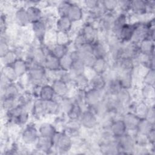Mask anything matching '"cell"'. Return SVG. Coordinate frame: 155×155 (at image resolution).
I'll return each instance as SVG.
<instances>
[{
	"instance_id": "8",
	"label": "cell",
	"mask_w": 155,
	"mask_h": 155,
	"mask_svg": "<svg viewBox=\"0 0 155 155\" xmlns=\"http://www.w3.org/2000/svg\"><path fill=\"white\" fill-rule=\"evenodd\" d=\"M67 16L72 22L78 21L81 19L83 16L82 8L76 4H71Z\"/></svg>"
},
{
	"instance_id": "5",
	"label": "cell",
	"mask_w": 155,
	"mask_h": 155,
	"mask_svg": "<svg viewBox=\"0 0 155 155\" xmlns=\"http://www.w3.org/2000/svg\"><path fill=\"white\" fill-rule=\"evenodd\" d=\"M81 124L88 128H92L94 127L97 124V119L94 114L90 110L86 111L82 113L81 116Z\"/></svg>"
},
{
	"instance_id": "15",
	"label": "cell",
	"mask_w": 155,
	"mask_h": 155,
	"mask_svg": "<svg viewBox=\"0 0 155 155\" xmlns=\"http://www.w3.org/2000/svg\"><path fill=\"white\" fill-rule=\"evenodd\" d=\"M30 22L34 23L39 21L42 18V12L40 8L35 5H30L26 9Z\"/></svg>"
},
{
	"instance_id": "41",
	"label": "cell",
	"mask_w": 155,
	"mask_h": 155,
	"mask_svg": "<svg viewBox=\"0 0 155 155\" xmlns=\"http://www.w3.org/2000/svg\"><path fill=\"white\" fill-rule=\"evenodd\" d=\"M73 104L74 102H73L70 99L67 98H64L62 101L61 104H60V107L62 108L64 112L68 114L71 107H73Z\"/></svg>"
},
{
	"instance_id": "19",
	"label": "cell",
	"mask_w": 155,
	"mask_h": 155,
	"mask_svg": "<svg viewBox=\"0 0 155 155\" xmlns=\"http://www.w3.org/2000/svg\"><path fill=\"white\" fill-rule=\"evenodd\" d=\"M32 24H33L32 28H33V32L35 33V35L39 40H42L44 38V35L45 34V31H46L45 24H44V22H42L41 20Z\"/></svg>"
},
{
	"instance_id": "37",
	"label": "cell",
	"mask_w": 155,
	"mask_h": 155,
	"mask_svg": "<svg viewBox=\"0 0 155 155\" xmlns=\"http://www.w3.org/2000/svg\"><path fill=\"white\" fill-rule=\"evenodd\" d=\"M118 97V101L122 103L127 102L130 100V94L127 90V88H122L116 94Z\"/></svg>"
},
{
	"instance_id": "28",
	"label": "cell",
	"mask_w": 155,
	"mask_h": 155,
	"mask_svg": "<svg viewBox=\"0 0 155 155\" xmlns=\"http://www.w3.org/2000/svg\"><path fill=\"white\" fill-rule=\"evenodd\" d=\"M106 65L107 64L104 58H96L91 67L97 74H102L106 69Z\"/></svg>"
},
{
	"instance_id": "20",
	"label": "cell",
	"mask_w": 155,
	"mask_h": 155,
	"mask_svg": "<svg viewBox=\"0 0 155 155\" xmlns=\"http://www.w3.org/2000/svg\"><path fill=\"white\" fill-rule=\"evenodd\" d=\"M139 51L140 53L150 55L153 54L154 51V45L151 39L148 38H145L142 41H140V46L139 47Z\"/></svg>"
},
{
	"instance_id": "9",
	"label": "cell",
	"mask_w": 155,
	"mask_h": 155,
	"mask_svg": "<svg viewBox=\"0 0 155 155\" xmlns=\"http://www.w3.org/2000/svg\"><path fill=\"white\" fill-rule=\"evenodd\" d=\"M110 129L112 134L116 137L124 134L127 130L126 126L123 120H117L111 122Z\"/></svg>"
},
{
	"instance_id": "1",
	"label": "cell",
	"mask_w": 155,
	"mask_h": 155,
	"mask_svg": "<svg viewBox=\"0 0 155 155\" xmlns=\"http://www.w3.org/2000/svg\"><path fill=\"white\" fill-rule=\"evenodd\" d=\"M28 76L31 81L36 82V85H39V82H41L45 78L44 68L40 64L35 63L34 65L29 67Z\"/></svg>"
},
{
	"instance_id": "13",
	"label": "cell",
	"mask_w": 155,
	"mask_h": 155,
	"mask_svg": "<svg viewBox=\"0 0 155 155\" xmlns=\"http://www.w3.org/2000/svg\"><path fill=\"white\" fill-rule=\"evenodd\" d=\"M140 119L134 113H127L125 116L123 120L125 123L127 129L136 130L137 129V127Z\"/></svg>"
},
{
	"instance_id": "11",
	"label": "cell",
	"mask_w": 155,
	"mask_h": 155,
	"mask_svg": "<svg viewBox=\"0 0 155 155\" xmlns=\"http://www.w3.org/2000/svg\"><path fill=\"white\" fill-rule=\"evenodd\" d=\"M38 131L33 126H27L23 131L22 138L27 143H32L38 139Z\"/></svg>"
},
{
	"instance_id": "26",
	"label": "cell",
	"mask_w": 155,
	"mask_h": 155,
	"mask_svg": "<svg viewBox=\"0 0 155 155\" xmlns=\"http://www.w3.org/2000/svg\"><path fill=\"white\" fill-rule=\"evenodd\" d=\"M2 76L9 82H13L18 77L12 65H5L2 70Z\"/></svg>"
},
{
	"instance_id": "16",
	"label": "cell",
	"mask_w": 155,
	"mask_h": 155,
	"mask_svg": "<svg viewBox=\"0 0 155 155\" xmlns=\"http://www.w3.org/2000/svg\"><path fill=\"white\" fill-rule=\"evenodd\" d=\"M55 95L54 91L51 85H45L41 87L39 97L43 101H50L53 99Z\"/></svg>"
},
{
	"instance_id": "39",
	"label": "cell",
	"mask_w": 155,
	"mask_h": 155,
	"mask_svg": "<svg viewBox=\"0 0 155 155\" xmlns=\"http://www.w3.org/2000/svg\"><path fill=\"white\" fill-rule=\"evenodd\" d=\"M15 97L5 96L4 97V99L2 101V105L4 109H7L8 110L12 109L15 107Z\"/></svg>"
},
{
	"instance_id": "38",
	"label": "cell",
	"mask_w": 155,
	"mask_h": 155,
	"mask_svg": "<svg viewBox=\"0 0 155 155\" xmlns=\"http://www.w3.org/2000/svg\"><path fill=\"white\" fill-rule=\"evenodd\" d=\"M71 4V3L68 1H62L59 4L58 12L60 15V16H67Z\"/></svg>"
},
{
	"instance_id": "2",
	"label": "cell",
	"mask_w": 155,
	"mask_h": 155,
	"mask_svg": "<svg viewBox=\"0 0 155 155\" xmlns=\"http://www.w3.org/2000/svg\"><path fill=\"white\" fill-rule=\"evenodd\" d=\"M53 140L54 144L60 150H68L71 147V139L65 133L56 132L53 137Z\"/></svg>"
},
{
	"instance_id": "18",
	"label": "cell",
	"mask_w": 155,
	"mask_h": 155,
	"mask_svg": "<svg viewBox=\"0 0 155 155\" xmlns=\"http://www.w3.org/2000/svg\"><path fill=\"white\" fill-rule=\"evenodd\" d=\"M18 77L23 75L27 70H28V64L21 59H17L12 65Z\"/></svg>"
},
{
	"instance_id": "3",
	"label": "cell",
	"mask_w": 155,
	"mask_h": 155,
	"mask_svg": "<svg viewBox=\"0 0 155 155\" xmlns=\"http://www.w3.org/2000/svg\"><path fill=\"white\" fill-rule=\"evenodd\" d=\"M139 23H135L133 24H130L126 23L121 28L118 38L124 41H128L132 39L134 31L137 27Z\"/></svg>"
},
{
	"instance_id": "10",
	"label": "cell",
	"mask_w": 155,
	"mask_h": 155,
	"mask_svg": "<svg viewBox=\"0 0 155 155\" xmlns=\"http://www.w3.org/2000/svg\"><path fill=\"white\" fill-rule=\"evenodd\" d=\"M52 87L56 95L59 97H64L68 92V87L67 83L61 79H56L54 81Z\"/></svg>"
},
{
	"instance_id": "25",
	"label": "cell",
	"mask_w": 155,
	"mask_h": 155,
	"mask_svg": "<svg viewBox=\"0 0 155 155\" xmlns=\"http://www.w3.org/2000/svg\"><path fill=\"white\" fill-rule=\"evenodd\" d=\"M91 51L96 58H104L106 51L104 47L99 42L95 41L91 44Z\"/></svg>"
},
{
	"instance_id": "40",
	"label": "cell",
	"mask_w": 155,
	"mask_h": 155,
	"mask_svg": "<svg viewBox=\"0 0 155 155\" xmlns=\"http://www.w3.org/2000/svg\"><path fill=\"white\" fill-rule=\"evenodd\" d=\"M102 6L105 10L108 12L113 11L118 5V1L108 0V1H104L102 2Z\"/></svg>"
},
{
	"instance_id": "34",
	"label": "cell",
	"mask_w": 155,
	"mask_h": 155,
	"mask_svg": "<svg viewBox=\"0 0 155 155\" xmlns=\"http://www.w3.org/2000/svg\"><path fill=\"white\" fill-rule=\"evenodd\" d=\"M75 83L79 90H84L88 84V80L83 74L75 76Z\"/></svg>"
},
{
	"instance_id": "31",
	"label": "cell",
	"mask_w": 155,
	"mask_h": 155,
	"mask_svg": "<svg viewBox=\"0 0 155 155\" xmlns=\"http://www.w3.org/2000/svg\"><path fill=\"white\" fill-rule=\"evenodd\" d=\"M82 113L79 104L75 102H74L73 107H71L67 115L71 120H77L79 117L81 116Z\"/></svg>"
},
{
	"instance_id": "6",
	"label": "cell",
	"mask_w": 155,
	"mask_h": 155,
	"mask_svg": "<svg viewBox=\"0 0 155 155\" xmlns=\"http://www.w3.org/2000/svg\"><path fill=\"white\" fill-rule=\"evenodd\" d=\"M44 63L45 67L50 70L56 71L61 69L59 59L54 56L50 52L45 56Z\"/></svg>"
},
{
	"instance_id": "30",
	"label": "cell",
	"mask_w": 155,
	"mask_h": 155,
	"mask_svg": "<svg viewBox=\"0 0 155 155\" xmlns=\"http://www.w3.org/2000/svg\"><path fill=\"white\" fill-rule=\"evenodd\" d=\"M126 24V17L124 14H120L113 22V29L115 33L118 36L121 28Z\"/></svg>"
},
{
	"instance_id": "22",
	"label": "cell",
	"mask_w": 155,
	"mask_h": 155,
	"mask_svg": "<svg viewBox=\"0 0 155 155\" xmlns=\"http://www.w3.org/2000/svg\"><path fill=\"white\" fill-rule=\"evenodd\" d=\"M53 140L52 138L40 136L38 139V145L41 150H50L53 145Z\"/></svg>"
},
{
	"instance_id": "12",
	"label": "cell",
	"mask_w": 155,
	"mask_h": 155,
	"mask_svg": "<svg viewBox=\"0 0 155 155\" xmlns=\"http://www.w3.org/2000/svg\"><path fill=\"white\" fill-rule=\"evenodd\" d=\"M87 42L89 44H92L95 42V38L97 35L96 28L91 24H87L83 28L82 33Z\"/></svg>"
},
{
	"instance_id": "43",
	"label": "cell",
	"mask_w": 155,
	"mask_h": 155,
	"mask_svg": "<svg viewBox=\"0 0 155 155\" xmlns=\"http://www.w3.org/2000/svg\"><path fill=\"white\" fill-rule=\"evenodd\" d=\"M9 51V50L8 49V45L6 43V42H5V41H3L2 39H1V56H3L5 53H7L8 51Z\"/></svg>"
},
{
	"instance_id": "32",
	"label": "cell",
	"mask_w": 155,
	"mask_h": 155,
	"mask_svg": "<svg viewBox=\"0 0 155 155\" xmlns=\"http://www.w3.org/2000/svg\"><path fill=\"white\" fill-rule=\"evenodd\" d=\"M67 49L65 45L57 44V45H56L50 52L51 54H53L54 56L60 59L61 58H62L63 56H64L67 53Z\"/></svg>"
},
{
	"instance_id": "29",
	"label": "cell",
	"mask_w": 155,
	"mask_h": 155,
	"mask_svg": "<svg viewBox=\"0 0 155 155\" xmlns=\"http://www.w3.org/2000/svg\"><path fill=\"white\" fill-rule=\"evenodd\" d=\"M85 64L81 59L73 61L72 66L70 70L75 75V76L83 74L85 69Z\"/></svg>"
},
{
	"instance_id": "4",
	"label": "cell",
	"mask_w": 155,
	"mask_h": 155,
	"mask_svg": "<svg viewBox=\"0 0 155 155\" xmlns=\"http://www.w3.org/2000/svg\"><path fill=\"white\" fill-rule=\"evenodd\" d=\"M101 91L91 88L87 91L85 92L84 101L88 106L96 105L101 101Z\"/></svg>"
},
{
	"instance_id": "35",
	"label": "cell",
	"mask_w": 155,
	"mask_h": 155,
	"mask_svg": "<svg viewBox=\"0 0 155 155\" xmlns=\"http://www.w3.org/2000/svg\"><path fill=\"white\" fill-rule=\"evenodd\" d=\"M1 58L4 62L5 65H12L18 59L16 53L10 50L2 56Z\"/></svg>"
},
{
	"instance_id": "7",
	"label": "cell",
	"mask_w": 155,
	"mask_h": 155,
	"mask_svg": "<svg viewBox=\"0 0 155 155\" xmlns=\"http://www.w3.org/2000/svg\"><path fill=\"white\" fill-rule=\"evenodd\" d=\"M116 138L119 139L117 142L118 147L122 149V150L128 151L133 148L134 140L130 135L125 133Z\"/></svg>"
},
{
	"instance_id": "27",
	"label": "cell",
	"mask_w": 155,
	"mask_h": 155,
	"mask_svg": "<svg viewBox=\"0 0 155 155\" xmlns=\"http://www.w3.org/2000/svg\"><path fill=\"white\" fill-rule=\"evenodd\" d=\"M59 62L61 69L67 71L70 70L73 62V59L70 54H68V53H67L59 59Z\"/></svg>"
},
{
	"instance_id": "21",
	"label": "cell",
	"mask_w": 155,
	"mask_h": 155,
	"mask_svg": "<svg viewBox=\"0 0 155 155\" xmlns=\"http://www.w3.org/2000/svg\"><path fill=\"white\" fill-rule=\"evenodd\" d=\"M15 18L16 22L21 26H25L30 22L27 11L24 8H20L16 12Z\"/></svg>"
},
{
	"instance_id": "44",
	"label": "cell",
	"mask_w": 155,
	"mask_h": 155,
	"mask_svg": "<svg viewBox=\"0 0 155 155\" xmlns=\"http://www.w3.org/2000/svg\"><path fill=\"white\" fill-rule=\"evenodd\" d=\"M85 4L90 9H95L99 5V2L97 1H86Z\"/></svg>"
},
{
	"instance_id": "17",
	"label": "cell",
	"mask_w": 155,
	"mask_h": 155,
	"mask_svg": "<svg viewBox=\"0 0 155 155\" xmlns=\"http://www.w3.org/2000/svg\"><path fill=\"white\" fill-rule=\"evenodd\" d=\"M153 126V124L150 121L146 118H142L140 119L136 130H137L138 132L147 135L153 129H154Z\"/></svg>"
},
{
	"instance_id": "33",
	"label": "cell",
	"mask_w": 155,
	"mask_h": 155,
	"mask_svg": "<svg viewBox=\"0 0 155 155\" xmlns=\"http://www.w3.org/2000/svg\"><path fill=\"white\" fill-rule=\"evenodd\" d=\"M91 85L93 88L101 91L105 86V81L101 74H97L92 79Z\"/></svg>"
},
{
	"instance_id": "42",
	"label": "cell",
	"mask_w": 155,
	"mask_h": 155,
	"mask_svg": "<svg viewBox=\"0 0 155 155\" xmlns=\"http://www.w3.org/2000/svg\"><path fill=\"white\" fill-rule=\"evenodd\" d=\"M144 81L145 83L148 85L153 86L154 85V68H151L150 70V71L147 73V74L145 76Z\"/></svg>"
},
{
	"instance_id": "24",
	"label": "cell",
	"mask_w": 155,
	"mask_h": 155,
	"mask_svg": "<svg viewBox=\"0 0 155 155\" xmlns=\"http://www.w3.org/2000/svg\"><path fill=\"white\" fill-rule=\"evenodd\" d=\"M39 132L40 133V136L52 139L56 133L54 127L49 124H42L39 128Z\"/></svg>"
},
{
	"instance_id": "14",
	"label": "cell",
	"mask_w": 155,
	"mask_h": 155,
	"mask_svg": "<svg viewBox=\"0 0 155 155\" xmlns=\"http://www.w3.org/2000/svg\"><path fill=\"white\" fill-rule=\"evenodd\" d=\"M72 21L67 16H60L57 21V28L60 32L67 33L70 30L72 26Z\"/></svg>"
},
{
	"instance_id": "36",
	"label": "cell",
	"mask_w": 155,
	"mask_h": 155,
	"mask_svg": "<svg viewBox=\"0 0 155 155\" xmlns=\"http://www.w3.org/2000/svg\"><path fill=\"white\" fill-rule=\"evenodd\" d=\"M148 108L147 105L143 103L139 104L135 109V114L138 116L140 119L145 118L147 112L148 111Z\"/></svg>"
},
{
	"instance_id": "23",
	"label": "cell",
	"mask_w": 155,
	"mask_h": 155,
	"mask_svg": "<svg viewBox=\"0 0 155 155\" xmlns=\"http://www.w3.org/2000/svg\"><path fill=\"white\" fill-rule=\"evenodd\" d=\"M147 8V1L140 0L131 1V10L136 13H143L146 12Z\"/></svg>"
}]
</instances>
